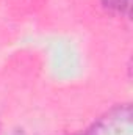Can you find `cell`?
I'll use <instances>...</instances> for the list:
<instances>
[{
	"mask_svg": "<svg viewBox=\"0 0 133 135\" xmlns=\"http://www.w3.org/2000/svg\"><path fill=\"white\" fill-rule=\"evenodd\" d=\"M102 5L108 11L119 13V14H124V13L129 14L132 8V0H102Z\"/></svg>",
	"mask_w": 133,
	"mask_h": 135,
	"instance_id": "6da1fadb",
	"label": "cell"
}]
</instances>
